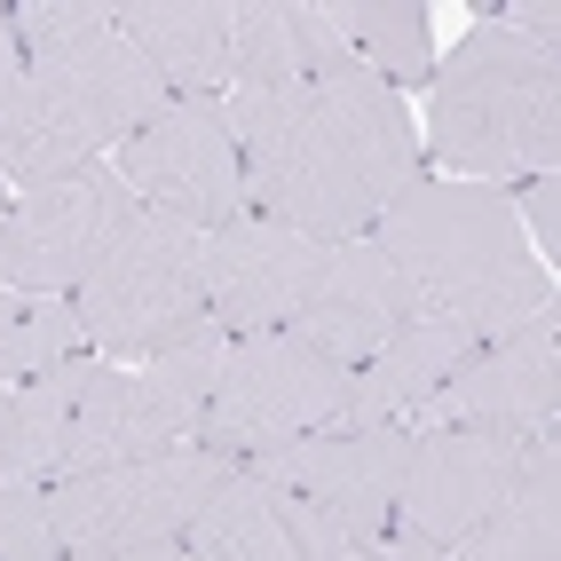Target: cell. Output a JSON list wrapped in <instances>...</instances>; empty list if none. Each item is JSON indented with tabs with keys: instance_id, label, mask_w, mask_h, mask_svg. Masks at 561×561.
<instances>
[{
	"instance_id": "obj_7",
	"label": "cell",
	"mask_w": 561,
	"mask_h": 561,
	"mask_svg": "<svg viewBox=\"0 0 561 561\" xmlns=\"http://www.w3.org/2000/svg\"><path fill=\"white\" fill-rule=\"evenodd\" d=\"M230 482V459H214L206 443L151 459H119L95 474L48 482V514H56V546L64 553H135V546H182L198 506Z\"/></svg>"
},
{
	"instance_id": "obj_8",
	"label": "cell",
	"mask_w": 561,
	"mask_h": 561,
	"mask_svg": "<svg viewBox=\"0 0 561 561\" xmlns=\"http://www.w3.org/2000/svg\"><path fill=\"white\" fill-rule=\"evenodd\" d=\"M111 174L135 191V206H159L191 230H221V221L245 214V159H238L221 95H167L119 142Z\"/></svg>"
},
{
	"instance_id": "obj_6",
	"label": "cell",
	"mask_w": 561,
	"mask_h": 561,
	"mask_svg": "<svg viewBox=\"0 0 561 561\" xmlns=\"http://www.w3.org/2000/svg\"><path fill=\"white\" fill-rule=\"evenodd\" d=\"M371 245L411 277V293H420L427 309L459 301V293H474V285H491V277L530 261L506 191L443 182V174H420L403 198H388L380 221H371Z\"/></svg>"
},
{
	"instance_id": "obj_18",
	"label": "cell",
	"mask_w": 561,
	"mask_h": 561,
	"mask_svg": "<svg viewBox=\"0 0 561 561\" xmlns=\"http://www.w3.org/2000/svg\"><path fill=\"white\" fill-rule=\"evenodd\" d=\"M467 356H474L467 332L443 317V309H420L380 356L348 371V403H341V420H396V427H411V420H420V403H427L443 380H451Z\"/></svg>"
},
{
	"instance_id": "obj_21",
	"label": "cell",
	"mask_w": 561,
	"mask_h": 561,
	"mask_svg": "<svg viewBox=\"0 0 561 561\" xmlns=\"http://www.w3.org/2000/svg\"><path fill=\"white\" fill-rule=\"evenodd\" d=\"M332 24H341L348 56L364 71H380L396 95L435 80V32L420 0H332Z\"/></svg>"
},
{
	"instance_id": "obj_15",
	"label": "cell",
	"mask_w": 561,
	"mask_h": 561,
	"mask_svg": "<svg viewBox=\"0 0 561 561\" xmlns=\"http://www.w3.org/2000/svg\"><path fill=\"white\" fill-rule=\"evenodd\" d=\"M341 546L348 538L309 499H293L285 482L253 474V467H230V482L198 506L191 538H182L191 561H332Z\"/></svg>"
},
{
	"instance_id": "obj_2",
	"label": "cell",
	"mask_w": 561,
	"mask_h": 561,
	"mask_svg": "<svg viewBox=\"0 0 561 561\" xmlns=\"http://www.w3.org/2000/svg\"><path fill=\"white\" fill-rule=\"evenodd\" d=\"M159 103H167V80L111 24L64 56L24 64L9 80V95H0V174H9V191H48L64 174H88Z\"/></svg>"
},
{
	"instance_id": "obj_1",
	"label": "cell",
	"mask_w": 561,
	"mask_h": 561,
	"mask_svg": "<svg viewBox=\"0 0 561 561\" xmlns=\"http://www.w3.org/2000/svg\"><path fill=\"white\" fill-rule=\"evenodd\" d=\"M427 159L459 182H538L561 167V48L474 24L427 80Z\"/></svg>"
},
{
	"instance_id": "obj_19",
	"label": "cell",
	"mask_w": 561,
	"mask_h": 561,
	"mask_svg": "<svg viewBox=\"0 0 561 561\" xmlns=\"http://www.w3.org/2000/svg\"><path fill=\"white\" fill-rule=\"evenodd\" d=\"M119 32L167 80V95H221L230 88V0H127Z\"/></svg>"
},
{
	"instance_id": "obj_16",
	"label": "cell",
	"mask_w": 561,
	"mask_h": 561,
	"mask_svg": "<svg viewBox=\"0 0 561 561\" xmlns=\"http://www.w3.org/2000/svg\"><path fill=\"white\" fill-rule=\"evenodd\" d=\"M317 111H324L332 142H341L356 191L371 198V214L420 182V135H411V111H403V95L380 80V71L341 64L332 80H317Z\"/></svg>"
},
{
	"instance_id": "obj_30",
	"label": "cell",
	"mask_w": 561,
	"mask_h": 561,
	"mask_svg": "<svg viewBox=\"0 0 561 561\" xmlns=\"http://www.w3.org/2000/svg\"><path fill=\"white\" fill-rule=\"evenodd\" d=\"M9 451H16V403H9V388H0V474H9Z\"/></svg>"
},
{
	"instance_id": "obj_25",
	"label": "cell",
	"mask_w": 561,
	"mask_h": 561,
	"mask_svg": "<svg viewBox=\"0 0 561 561\" xmlns=\"http://www.w3.org/2000/svg\"><path fill=\"white\" fill-rule=\"evenodd\" d=\"M506 206H514L522 230H530V261L553 270V261H561V182L538 174V182H522V198H506Z\"/></svg>"
},
{
	"instance_id": "obj_12",
	"label": "cell",
	"mask_w": 561,
	"mask_h": 561,
	"mask_svg": "<svg viewBox=\"0 0 561 561\" xmlns=\"http://www.w3.org/2000/svg\"><path fill=\"white\" fill-rule=\"evenodd\" d=\"M324 261L332 245L245 206L238 221L206 230V324H221L230 341L238 332H293V317L324 285Z\"/></svg>"
},
{
	"instance_id": "obj_26",
	"label": "cell",
	"mask_w": 561,
	"mask_h": 561,
	"mask_svg": "<svg viewBox=\"0 0 561 561\" xmlns=\"http://www.w3.org/2000/svg\"><path fill=\"white\" fill-rule=\"evenodd\" d=\"M506 32H522V41H546L561 48V16H553V0H514V9H499Z\"/></svg>"
},
{
	"instance_id": "obj_5",
	"label": "cell",
	"mask_w": 561,
	"mask_h": 561,
	"mask_svg": "<svg viewBox=\"0 0 561 561\" xmlns=\"http://www.w3.org/2000/svg\"><path fill=\"white\" fill-rule=\"evenodd\" d=\"M341 403H348V371L324 348H309L301 332H238L230 356H221L198 443L230 467H261L285 443L332 427Z\"/></svg>"
},
{
	"instance_id": "obj_29",
	"label": "cell",
	"mask_w": 561,
	"mask_h": 561,
	"mask_svg": "<svg viewBox=\"0 0 561 561\" xmlns=\"http://www.w3.org/2000/svg\"><path fill=\"white\" fill-rule=\"evenodd\" d=\"M16 71H24V48H16V32H9V9H0V95H9Z\"/></svg>"
},
{
	"instance_id": "obj_28",
	"label": "cell",
	"mask_w": 561,
	"mask_h": 561,
	"mask_svg": "<svg viewBox=\"0 0 561 561\" xmlns=\"http://www.w3.org/2000/svg\"><path fill=\"white\" fill-rule=\"evenodd\" d=\"M64 561H191L182 546H135V553H64Z\"/></svg>"
},
{
	"instance_id": "obj_10",
	"label": "cell",
	"mask_w": 561,
	"mask_h": 561,
	"mask_svg": "<svg viewBox=\"0 0 561 561\" xmlns=\"http://www.w3.org/2000/svg\"><path fill=\"white\" fill-rule=\"evenodd\" d=\"M411 427H482L506 443H538L561 427V309L530 317L506 341H482L443 380Z\"/></svg>"
},
{
	"instance_id": "obj_9",
	"label": "cell",
	"mask_w": 561,
	"mask_h": 561,
	"mask_svg": "<svg viewBox=\"0 0 561 561\" xmlns=\"http://www.w3.org/2000/svg\"><path fill=\"white\" fill-rule=\"evenodd\" d=\"M127 221H135V191L111 167L24 191L9 206V221H0V285L41 293V301H71L95 277V261L119 245Z\"/></svg>"
},
{
	"instance_id": "obj_27",
	"label": "cell",
	"mask_w": 561,
	"mask_h": 561,
	"mask_svg": "<svg viewBox=\"0 0 561 561\" xmlns=\"http://www.w3.org/2000/svg\"><path fill=\"white\" fill-rule=\"evenodd\" d=\"M371 546H380V561H451V546H427V538H411V530H380Z\"/></svg>"
},
{
	"instance_id": "obj_23",
	"label": "cell",
	"mask_w": 561,
	"mask_h": 561,
	"mask_svg": "<svg viewBox=\"0 0 561 561\" xmlns=\"http://www.w3.org/2000/svg\"><path fill=\"white\" fill-rule=\"evenodd\" d=\"M111 24H119V9H103V0H32V9H9V32H16L24 64L64 56V48L95 41V32H111Z\"/></svg>"
},
{
	"instance_id": "obj_24",
	"label": "cell",
	"mask_w": 561,
	"mask_h": 561,
	"mask_svg": "<svg viewBox=\"0 0 561 561\" xmlns=\"http://www.w3.org/2000/svg\"><path fill=\"white\" fill-rule=\"evenodd\" d=\"M0 561H64L48 491L24 474H0Z\"/></svg>"
},
{
	"instance_id": "obj_31",
	"label": "cell",
	"mask_w": 561,
	"mask_h": 561,
	"mask_svg": "<svg viewBox=\"0 0 561 561\" xmlns=\"http://www.w3.org/2000/svg\"><path fill=\"white\" fill-rule=\"evenodd\" d=\"M332 561H380V546H341Z\"/></svg>"
},
{
	"instance_id": "obj_14",
	"label": "cell",
	"mask_w": 561,
	"mask_h": 561,
	"mask_svg": "<svg viewBox=\"0 0 561 561\" xmlns=\"http://www.w3.org/2000/svg\"><path fill=\"white\" fill-rule=\"evenodd\" d=\"M420 309H427V301L411 293V277H403L371 238H356V245H332L324 285H317V301L293 317V332H301L309 348H324L341 371H356V364L380 356Z\"/></svg>"
},
{
	"instance_id": "obj_17",
	"label": "cell",
	"mask_w": 561,
	"mask_h": 561,
	"mask_svg": "<svg viewBox=\"0 0 561 561\" xmlns=\"http://www.w3.org/2000/svg\"><path fill=\"white\" fill-rule=\"evenodd\" d=\"M341 64L332 0H230V88H317Z\"/></svg>"
},
{
	"instance_id": "obj_11",
	"label": "cell",
	"mask_w": 561,
	"mask_h": 561,
	"mask_svg": "<svg viewBox=\"0 0 561 561\" xmlns=\"http://www.w3.org/2000/svg\"><path fill=\"white\" fill-rule=\"evenodd\" d=\"M403 451H411V427H396V420H332L301 443H285V451H270L253 474H270L293 499H309L348 546H371L396 522Z\"/></svg>"
},
{
	"instance_id": "obj_22",
	"label": "cell",
	"mask_w": 561,
	"mask_h": 561,
	"mask_svg": "<svg viewBox=\"0 0 561 561\" xmlns=\"http://www.w3.org/2000/svg\"><path fill=\"white\" fill-rule=\"evenodd\" d=\"M88 356V332L71 317V301H41V293L0 285V380H41V371Z\"/></svg>"
},
{
	"instance_id": "obj_3",
	"label": "cell",
	"mask_w": 561,
	"mask_h": 561,
	"mask_svg": "<svg viewBox=\"0 0 561 561\" xmlns=\"http://www.w3.org/2000/svg\"><path fill=\"white\" fill-rule=\"evenodd\" d=\"M230 111V135H238V159H245V206L301 230L317 245H356L371 238V198L356 191V174L332 142L317 88H230L221 95Z\"/></svg>"
},
{
	"instance_id": "obj_4",
	"label": "cell",
	"mask_w": 561,
	"mask_h": 561,
	"mask_svg": "<svg viewBox=\"0 0 561 561\" xmlns=\"http://www.w3.org/2000/svg\"><path fill=\"white\" fill-rule=\"evenodd\" d=\"M71 317H80L95 356H119V364H142L174 341H191L206 324V230H191L159 206H135L119 245L71 293Z\"/></svg>"
},
{
	"instance_id": "obj_20",
	"label": "cell",
	"mask_w": 561,
	"mask_h": 561,
	"mask_svg": "<svg viewBox=\"0 0 561 561\" xmlns=\"http://www.w3.org/2000/svg\"><path fill=\"white\" fill-rule=\"evenodd\" d=\"M451 561H561V443L553 435L522 443L514 482L451 546Z\"/></svg>"
},
{
	"instance_id": "obj_32",
	"label": "cell",
	"mask_w": 561,
	"mask_h": 561,
	"mask_svg": "<svg viewBox=\"0 0 561 561\" xmlns=\"http://www.w3.org/2000/svg\"><path fill=\"white\" fill-rule=\"evenodd\" d=\"M9 206H16V191H9V174H0V221H9Z\"/></svg>"
},
{
	"instance_id": "obj_13",
	"label": "cell",
	"mask_w": 561,
	"mask_h": 561,
	"mask_svg": "<svg viewBox=\"0 0 561 561\" xmlns=\"http://www.w3.org/2000/svg\"><path fill=\"white\" fill-rule=\"evenodd\" d=\"M522 443L482 435V427H411L403 451V482H396V522L388 530H411L427 546H459L491 499L514 482Z\"/></svg>"
}]
</instances>
